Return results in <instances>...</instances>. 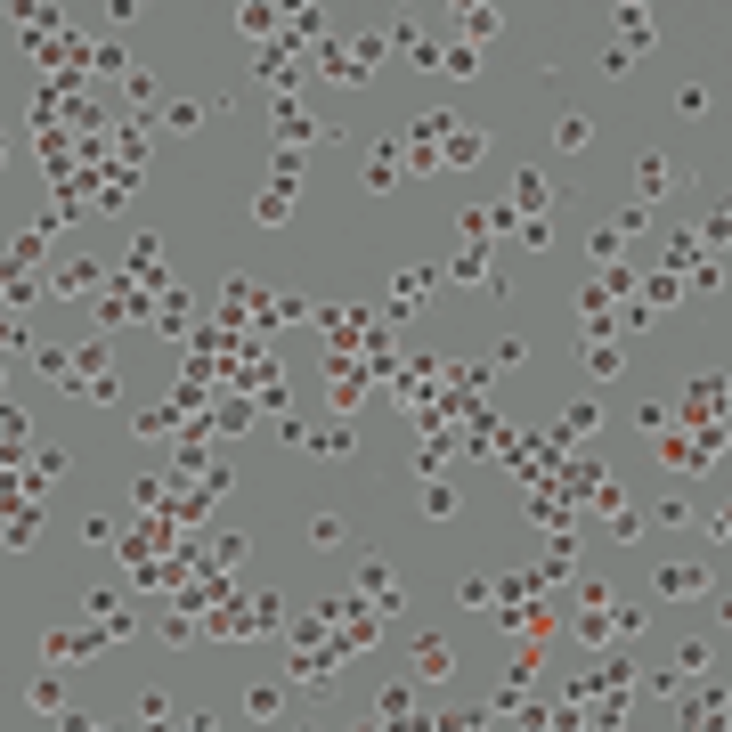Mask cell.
I'll return each mask as SVG.
<instances>
[{
    "label": "cell",
    "mask_w": 732,
    "mask_h": 732,
    "mask_svg": "<svg viewBox=\"0 0 732 732\" xmlns=\"http://www.w3.org/2000/svg\"><path fill=\"white\" fill-rule=\"evenodd\" d=\"M448 667H456V659H448V643H440V635H423V643H415V676H448Z\"/></svg>",
    "instance_id": "6da1fadb"
},
{
    "label": "cell",
    "mask_w": 732,
    "mask_h": 732,
    "mask_svg": "<svg viewBox=\"0 0 732 732\" xmlns=\"http://www.w3.org/2000/svg\"><path fill=\"white\" fill-rule=\"evenodd\" d=\"M700 586H708L700 570H659V594H676V602H684V594H700Z\"/></svg>",
    "instance_id": "7a4b0ae2"
},
{
    "label": "cell",
    "mask_w": 732,
    "mask_h": 732,
    "mask_svg": "<svg viewBox=\"0 0 732 732\" xmlns=\"http://www.w3.org/2000/svg\"><path fill=\"white\" fill-rule=\"evenodd\" d=\"M708 529H716V537H732V505H724V513H716V521H708Z\"/></svg>",
    "instance_id": "3957f363"
}]
</instances>
